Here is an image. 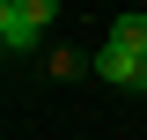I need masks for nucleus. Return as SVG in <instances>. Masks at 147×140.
Instances as JSON below:
<instances>
[{
    "label": "nucleus",
    "mask_w": 147,
    "mask_h": 140,
    "mask_svg": "<svg viewBox=\"0 0 147 140\" xmlns=\"http://www.w3.org/2000/svg\"><path fill=\"white\" fill-rule=\"evenodd\" d=\"M88 67L103 74V81H118V88H140V81H147V15H140V7L110 22V37H103V52H96Z\"/></svg>",
    "instance_id": "nucleus-1"
},
{
    "label": "nucleus",
    "mask_w": 147,
    "mask_h": 140,
    "mask_svg": "<svg viewBox=\"0 0 147 140\" xmlns=\"http://www.w3.org/2000/svg\"><path fill=\"white\" fill-rule=\"evenodd\" d=\"M37 37H44V30H30V22H22L15 0H0V44H7V52H37Z\"/></svg>",
    "instance_id": "nucleus-2"
},
{
    "label": "nucleus",
    "mask_w": 147,
    "mask_h": 140,
    "mask_svg": "<svg viewBox=\"0 0 147 140\" xmlns=\"http://www.w3.org/2000/svg\"><path fill=\"white\" fill-rule=\"evenodd\" d=\"M15 7H22L30 30H52V22H59V0H15Z\"/></svg>",
    "instance_id": "nucleus-3"
},
{
    "label": "nucleus",
    "mask_w": 147,
    "mask_h": 140,
    "mask_svg": "<svg viewBox=\"0 0 147 140\" xmlns=\"http://www.w3.org/2000/svg\"><path fill=\"white\" fill-rule=\"evenodd\" d=\"M140 88H147V81H140Z\"/></svg>",
    "instance_id": "nucleus-4"
}]
</instances>
